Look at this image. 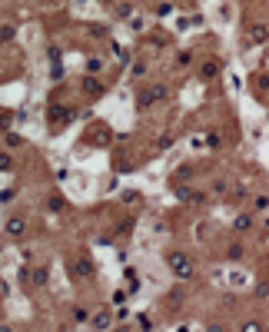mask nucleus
Masks as SVG:
<instances>
[{
    "instance_id": "obj_1",
    "label": "nucleus",
    "mask_w": 269,
    "mask_h": 332,
    "mask_svg": "<svg viewBox=\"0 0 269 332\" xmlns=\"http://www.w3.org/2000/svg\"><path fill=\"white\" fill-rule=\"evenodd\" d=\"M166 266H169V272H173L176 279H183V282H189L196 276V263L186 256V252H180V249L166 252Z\"/></svg>"
},
{
    "instance_id": "obj_2",
    "label": "nucleus",
    "mask_w": 269,
    "mask_h": 332,
    "mask_svg": "<svg viewBox=\"0 0 269 332\" xmlns=\"http://www.w3.org/2000/svg\"><path fill=\"white\" fill-rule=\"evenodd\" d=\"M73 113L76 110H70V107H60V103H50V110H47V126H50L53 133H60L63 126L73 120Z\"/></svg>"
},
{
    "instance_id": "obj_3",
    "label": "nucleus",
    "mask_w": 269,
    "mask_h": 332,
    "mask_svg": "<svg viewBox=\"0 0 269 332\" xmlns=\"http://www.w3.org/2000/svg\"><path fill=\"white\" fill-rule=\"evenodd\" d=\"M93 272H97V269H93V263H90L87 256L70 263V276H73L76 282H90V279H93Z\"/></svg>"
},
{
    "instance_id": "obj_4",
    "label": "nucleus",
    "mask_w": 269,
    "mask_h": 332,
    "mask_svg": "<svg viewBox=\"0 0 269 332\" xmlns=\"http://www.w3.org/2000/svg\"><path fill=\"white\" fill-rule=\"evenodd\" d=\"M80 90H83L87 96H100V93H107L103 80H100V76H93V73H87V76L80 80Z\"/></svg>"
},
{
    "instance_id": "obj_5",
    "label": "nucleus",
    "mask_w": 269,
    "mask_h": 332,
    "mask_svg": "<svg viewBox=\"0 0 269 332\" xmlns=\"http://www.w3.org/2000/svg\"><path fill=\"white\" fill-rule=\"evenodd\" d=\"M4 229H7V236H10V239H24L27 236V220H24V216H10V220L4 223Z\"/></svg>"
},
{
    "instance_id": "obj_6",
    "label": "nucleus",
    "mask_w": 269,
    "mask_h": 332,
    "mask_svg": "<svg viewBox=\"0 0 269 332\" xmlns=\"http://www.w3.org/2000/svg\"><path fill=\"white\" fill-rule=\"evenodd\" d=\"M176 196H180V203H189V206H200V203L206 200V196L193 186H176Z\"/></svg>"
},
{
    "instance_id": "obj_7",
    "label": "nucleus",
    "mask_w": 269,
    "mask_h": 332,
    "mask_svg": "<svg viewBox=\"0 0 269 332\" xmlns=\"http://www.w3.org/2000/svg\"><path fill=\"white\" fill-rule=\"evenodd\" d=\"M90 326H93L97 332H107V329L113 326V313H110V309H100V313H93V316H90Z\"/></svg>"
},
{
    "instance_id": "obj_8",
    "label": "nucleus",
    "mask_w": 269,
    "mask_h": 332,
    "mask_svg": "<svg viewBox=\"0 0 269 332\" xmlns=\"http://www.w3.org/2000/svg\"><path fill=\"white\" fill-rule=\"evenodd\" d=\"M219 73H223V63H219L216 56H213V60H206V63L200 67V76H203V80H216Z\"/></svg>"
},
{
    "instance_id": "obj_9",
    "label": "nucleus",
    "mask_w": 269,
    "mask_h": 332,
    "mask_svg": "<svg viewBox=\"0 0 269 332\" xmlns=\"http://www.w3.org/2000/svg\"><path fill=\"white\" fill-rule=\"evenodd\" d=\"M153 103H157L153 90H140V93H137V110H140V113H146V110L153 107Z\"/></svg>"
},
{
    "instance_id": "obj_10",
    "label": "nucleus",
    "mask_w": 269,
    "mask_h": 332,
    "mask_svg": "<svg viewBox=\"0 0 269 332\" xmlns=\"http://www.w3.org/2000/svg\"><path fill=\"white\" fill-rule=\"evenodd\" d=\"M47 282H50V269H44V266L30 269V286H40V289H44Z\"/></svg>"
},
{
    "instance_id": "obj_11",
    "label": "nucleus",
    "mask_w": 269,
    "mask_h": 332,
    "mask_svg": "<svg viewBox=\"0 0 269 332\" xmlns=\"http://www.w3.org/2000/svg\"><path fill=\"white\" fill-rule=\"evenodd\" d=\"M47 209H50V213H63V209H67V200H63L60 193H50L47 196Z\"/></svg>"
},
{
    "instance_id": "obj_12",
    "label": "nucleus",
    "mask_w": 269,
    "mask_h": 332,
    "mask_svg": "<svg viewBox=\"0 0 269 332\" xmlns=\"http://www.w3.org/2000/svg\"><path fill=\"white\" fill-rule=\"evenodd\" d=\"M249 226H253V213H239L236 220H233V229H236V232H246Z\"/></svg>"
},
{
    "instance_id": "obj_13",
    "label": "nucleus",
    "mask_w": 269,
    "mask_h": 332,
    "mask_svg": "<svg viewBox=\"0 0 269 332\" xmlns=\"http://www.w3.org/2000/svg\"><path fill=\"white\" fill-rule=\"evenodd\" d=\"M209 193H213V196H226V193H229V183H226L223 176H216V180L209 183Z\"/></svg>"
},
{
    "instance_id": "obj_14",
    "label": "nucleus",
    "mask_w": 269,
    "mask_h": 332,
    "mask_svg": "<svg viewBox=\"0 0 269 332\" xmlns=\"http://www.w3.org/2000/svg\"><path fill=\"white\" fill-rule=\"evenodd\" d=\"M203 143H206L209 150H219V146H223V133H219V130H209L206 136H203Z\"/></svg>"
},
{
    "instance_id": "obj_15",
    "label": "nucleus",
    "mask_w": 269,
    "mask_h": 332,
    "mask_svg": "<svg viewBox=\"0 0 269 332\" xmlns=\"http://www.w3.org/2000/svg\"><path fill=\"white\" fill-rule=\"evenodd\" d=\"M266 40H269V27L256 24V27H253V44H266Z\"/></svg>"
},
{
    "instance_id": "obj_16",
    "label": "nucleus",
    "mask_w": 269,
    "mask_h": 332,
    "mask_svg": "<svg viewBox=\"0 0 269 332\" xmlns=\"http://www.w3.org/2000/svg\"><path fill=\"white\" fill-rule=\"evenodd\" d=\"M137 332H153V319H150L146 313L137 316Z\"/></svg>"
},
{
    "instance_id": "obj_17",
    "label": "nucleus",
    "mask_w": 269,
    "mask_h": 332,
    "mask_svg": "<svg viewBox=\"0 0 269 332\" xmlns=\"http://www.w3.org/2000/svg\"><path fill=\"white\" fill-rule=\"evenodd\" d=\"M226 259H229V263H239V259H243V243H229V252H226Z\"/></svg>"
},
{
    "instance_id": "obj_18",
    "label": "nucleus",
    "mask_w": 269,
    "mask_h": 332,
    "mask_svg": "<svg viewBox=\"0 0 269 332\" xmlns=\"http://www.w3.org/2000/svg\"><path fill=\"white\" fill-rule=\"evenodd\" d=\"M100 70H103V56H90V60H87V73L100 76Z\"/></svg>"
},
{
    "instance_id": "obj_19",
    "label": "nucleus",
    "mask_w": 269,
    "mask_h": 332,
    "mask_svg": "<svg viewBox=\"0 0 269 332\" xmlns=\"http://www.w3.org/2000/svg\"><path fill=\"white\" fill-rule=\"evenodd\" d=\"M140 289V276H137V269H126V292H137Z\"/></svg>"
},
{
    "instance_id": "obj_20",
    "label": "nucleus",
    "mask_w": 269,
    "mask_h": 332,
    "mask_svg": "<svg viewBox=\"0 0 269 332\" xmlns=\"http://www.w3.org/2000/svg\"><path fill=\"white\" fill-rule=\"evenodd\" d=\"M73 322H76V326L90 322V309H87V306H76V309H73Z\"/></svg>"
},
{
    "instance_id": "obj_21",
    "label": "nucleus",
    "mask_w": 269,
    "mask_h": 332,
    "mask_svg": "<svg viewBox=\"0 0 269 332\" xmlns=\"http://www.w3.org/2000/svg\"><path fill=\"white\" fill-rule=\"evenodd\" d=\"M13 166H17V163H13L10 153H0V173H13Z\"/></svg>"
},
{
    "instance_id": "obj_22",
    "label": "nucleus",
    "mask_w": 269,
    "mask_h": 332,
    "mask_svg": "<svg viewBox=\"0 0 269 332\" xmlns=\"http://www.w3.org/2000/svg\"><path fill=\"white\" fill-rule=\"evenodd\" d=\"M239 332H263V322L259 319H246L243 326H239Z\"/></svg>"
},
{
    "instance_id": "obj_23",
    "label": "nucleus",
    "mask_w": 269,
    "mask_h": 332,
    "mask_svg": "<svg viewBox=\"0 0 269 332\" xmlns=\"http://www.w3.org/2000/svg\"><path fill=\"white\" fill-rule=\"evenodd\" d=\"M13 33H17V30H13L10 24H4V27H0V44H10V40H13Z\"/></svg>"
},
{
    "instance_id": "obj_24",
    "label": "nucleus",
    "mask_w": 269,
    "mask_h": 332,
    "mask_svg": "<svg viewBox=\"0 0 269 332\" xmlns=\"http://www.w3.org/2000/svg\"><path fill=\"white\" fill-rule=\"evenodd\" d=\"M4 143L13 150V146H24V136H20V133H7V136H4Z\"/></svg>"
},
{
    "instance_id": "obj_25",
    "label": "nucleus",
    "mask_w": 269,
    "mask_h": 332,
    "mask_svg": "<svg viewBox=\"0 0 269 332\" xmlns=\"http://www.w3.org/2000/svg\"><path fill=\"white\" fill-rule=\"evenodd\" d=\"M13 200H17V189H0V206H7Z\"/></svg>"
},
{
    "instance_id": "obj_26",
    "label": "nucleus",
    "mask_w": 269,
    "mask_h": 332,
    "mask_svg": "<svg viewBox=\"0 0 269 332\" xmlns=\"http://www.w3.org/2000/svg\"><path fill=\"white\" fill-rule=\"evenodd\" d=\"M193 173H196L193 166H189V163H183L180 169H176V180H189V176H193Z\"/></svg>"
},
{
    "instance_id": "obj_27",
    "label": "nucleus",
    "mask_w": 269,
    "mask_h": 332,
    "mask_svg": "<svg viewBox=\"0 0 269 332\" xmlns=\"http://www.w3.org/2000/svg\"><path fill=\"white\" fill-rule=\"evenodd\" d=\"M176 63H180V67H193V53H189V50H183L180 56H176Z\"/></svg>"
},
{
    "instance_id": "obj_28",
    "label": "nucleus",
    "mask_w": 269,
    "mask_h": 332,
    "mask_svg": "<svg viewBox=\"0 0 269 332\" xmlns=\"http://www.w3.org/2000/svg\"><path fill=\"white\" fill-rule=\"evenodd\" d=\"M130 76H133V80H140V76H146V63H133Z\"/></svg>"
},
{
    "instance_id": "obj_29",
    "label": "nucleus",
    "mask_w": 269,
    "mask_h": 332,
    "mask_svg": "<svg viewBox=\"0 0 269 332\" xmlns=\"http://www.w3.org/2000/svg\"><path fill=\"white\" fill-rule=\"evenodd\" d=\"M113 306H123V302H126V289H117V292H113Z\"/></svg>"
},
{
    "instance_id": "obj_30",
    "label": "nucleus",
    "mask_w": 269,
    "mask_h": 332,
    "mask_svg": "<svg viewBox=\"0 0 269 332\" xmlns=\"http://www.w3.org/2000/svg\"><path fill=\"white\" fill-rule=\"evenodd\" d=\"M256 296H259V299H266V296H269V282H259V286H256Z\"/></svg>"
},
{
    "instance_id": "obj_31",
    "label": "nucleus",
    "mask_w": 269,
    "mask_h": 332,
    "mask_svg": "<svg viewBox=\"0 0 269 332\" xmlns=\"http://www.w3.org/2000/svg\"><path fill=\"white\" fill-rule=\"evenodd\" d=\"M256 209H269V196H256Z\"/></svg>"
},
{
    "instance_id": "obj_32",
    "label": "nucleus",
    "mask_w": 269,
    "mask_h": 332,
    "mask_svg": "<svg viewBox=\"0 0 269 332\" xmlns=\"http://www.w3.org/2000/svg\"><path fill=\"white\" fill-rule=\"evenodd\" d=\"M206 332H226V329L219 326V322H209V326H206Z\"/></svg>"
},
{
    "instance_id": "obj_33",
    "label": "nucleus",
    "mask_w": 269,
    "mask_h": 332,
    "mask_svg": "<svg viewBox=\"0 0 269 332\" xmlns=\"http://www.w3.org/2000/svg\"><path fill=\"white\" fill-rule=\"evenodd\" d=\"M113 332H133V326H117Z\"/></svg>"
},
{
    "instance_id": "obj_34",
    "label": "nucleus",
    "mask_w": 269,
    "mask_h": 332,
    "mask_svg": "<svg viewBox=\"0 0 269 332\" xmlns=\"http://www.w3.org/2000/svg\"><path fill=\"white\" fill-rule=\"evenodd\" d=\"M0 332H13V329H10V326H4V322H0Z\"/></svg>"
},
{
    "instance_id": "obj_35",
    "label": "nucleus",
    "mask_w": 269,
    "mask_h": 332,
    "mask_svg": "<svg viewBox=\"0 0 269 332\" xmlns=\"http://www.w3.org/2000/svg\"><path fill=\"white\" fill-rule=\"evenodd\" d=\"M0 256H4V243H0Z\"/></svg>"
},
{
    "instance_id": "obj_36",
    "label": "nucleus",
    "mask_w": 269,
    "mask_h": 332,
    "mask_svg": "<svg viewBox=\"0 0 269 332\" xmlns=\"http://www.w3.org/2000/svg\"><path fill=\"white\" fill-rule=\"evenodd\" d=\"M263 332H269V326H263Z\"/></svg>"
}]
</instances>
